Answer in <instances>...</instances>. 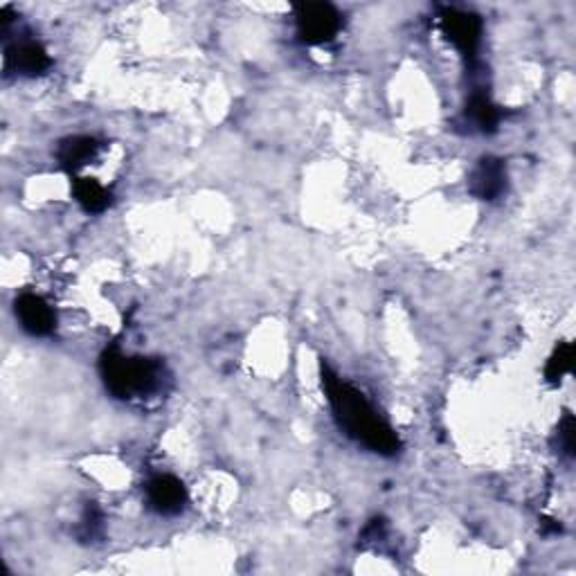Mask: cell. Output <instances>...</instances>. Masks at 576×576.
<instances>
[{
  "instance_id": "obj_14",
  "label": "cell",
  "mask_w": 576,
  "mask_h": 576,
  "mask_svg": "<svg viewBox=\"0 0 576 576\" xmlns=\"http://www.w3.org/2000/svg\"><path fill=\"white\" fill-rule=\"evenodd\" d=\"M554 444H556V451L572 459L574 457V446H576V423H574V417L569 412L563 415V419L559 421V428H556V435H554Z\"/></svg>"
},
{
  "instance_id": "obj_9",
  "label": "cell",
  "mask_w": 576,
  "mask_h": 576,
  "mask_svg": "<svg viewBox=\"0 0 576 576\" xmlns=\"http://www.w3.org/2000/svg\"><path fill=\"white\" fill-rule=\"evenodd\" d=\"M461 120H464V124L468 129H471V131L491 135L500 127L502 108L493 101L491 93L484 86H473V91L468 93Z\"/></svg>"
},
{
  "instance_id": "obj_6",
  "label": "cell",
  "mask_w": 576,
  "mask_h": 576,
  "mask_svg": "<svg viewBox=\"0 0 576 576\" xmlns=\"http://www.w3.org/2000/svg\"><path fill=\"white\" fill-rule=\"evenodd\" d=\"M144 500H147V507L158 514V516H178L188 507V487L183 480H178L171 473H156L144 484Z\"/></svg>"
},
{
  "instance_id": "obj_5",
  "label": "cell",
  "mask_w": 576,
  "mask_h": 576,
  "mask_svg": "<svg viewBox=\"0 0 576 576\" xmlns=\"http://www.w3.org/2000/svg\"><path fill=\"white\" fill-rule=\"evenodd\" d=\"M5 65L19 77H39L50 70L52 59L41 41L29 34H19L5 46Z\"/></svg>"
},
{
  "instance_id": "obj_7",
  "label": "cell",
  "mask_w": 576,
  "mask_h": 576,
  "mask_svg": "<svg viewBox=\"0 0 576 576\" xmlns=\"http://www.w3.org/2000/svg\"><path fill=\"white\" fill-rule=\"evenodd\" d=\"M509 190V171L507 163L497 156H482L468 176V192L478 201L493 203L502 199Z\"/></svg>"
},
{
  "instance_id": "obj_1",
  "label": "cell",
  "mask_w": 576,
  "mask_h": 576,
  "mask_svg": "<svg viewBox=\"0 0 576 576\" xmlns=\"http://www.w3.org/2000/svg\"><path fill=\"white\" fill-rule=\"evenodd\" d=\"M320 379L332 415L349 440L383 457H394L401 451L396 430L363 392L340 379L327 363L320 365Z\"/></svg>"
},
{
  "instance_id": "obj_8",
  "label": "cell",
  "mask_w": 576,
  "mask_h": 576,
  "mask_svg": "<svg viewBox=\"0 0 576 576\" xmlns=\"http://www.w3.org/2000/svg\"><path fill=\"white\" fill-rule=\"evenodd\" d=\"M21 329L32 338H46L57 329V313L50 302L36 293H21L14 302Z\"/></svg>"
},
{
  "instance_id": "obj_3",
  "label": "cell",
  "mask_w": 576,
  "mask_h": 576,
  "mask_svg": "<svg viewBox=\"0 0 576 576\" xmlns=\"http://www.w3.org/2000/svg\"><path fill=\"white\" fill-rule=\"evenodd\" d=\"M440 29L444 39L457 50V55L468 63L471 70H478L480 65V50H482V36H484V23L478 14L459 10V8H442L440 10Z\"/></svg>"
},
{
  "instance_id": "obj_11",
  "label": "cell",
  "mask_w": 576,
  "mask_h": 576,
  "mask_svg": "<svg viewBox=\"0 0 576 576\" xmlns=\"http://www.w3.org/2000/svg\"><path fill=\"white\" fill-rule=\"evenodd\" d=\"M72 196L88 214H101L113 203V194L95 178H75L72 183Z\"/></svg>"
},
{
  "instance_id": "obj_2",
  "label": "cell",
  "mask_w": 576,
  "mask_h": 576,
  "mask_svg": "<svg viewBox=\"0 0 576 576\" xmlns=\"http://www.w3.org/2000/svg\"><path fill=\"white\" fill-rule=\"evenodd\" d=\"M99 374L116 399L120 401H147L165 392L169 372L163 360L124 353L120 345L106 347L99 358Z\"/></svg>"
},
{
  "instance_id": "obj_12",
  "label": "cell",
  "mask_w": 576,
  "mask_h": 576,
  "mask_svg": "<svg viewBox=\"0 0 576 576\" xmlns=\"http://www.w3.org/2000/svg\"><path fill=\"white\" fill-rule=\"evenodd\" d=\"M574 370V347L572 343H561L545 365V381L550 385H561L565 376H569Z\"/></svg>"
},
{
  "instance_id": "obj_4",
  "label": "cell",
  "mask_w": 576,
  "mask_h": 576,
  "mask_svg": "<svg viewBox=\"0 0 576 576\" xmlns=\"http://www.w3.org/2000/svg\"><path fill=\"white\" fill-rule=\"evenodd\" d=\"M296 34L304 46H329L343 32L345 19L332 3H298L293 5Z\"/></svg>"
},
{
  "instance_id": "obj_10",
  "label": "cell",
  "mask_w": 576,
  "mask_h": 576,
  "mask_svg": "<svg viewBox=\"0 0 576 576\" xmlns=\"http://www.w3.org/2000/svg\"><path fill=\"white\" fill-rule=\"evenodd\" d=\"M101 149L99 140L91 137V135H70L63 137L57 147V160L59 165L70 171V173H77L80 169H84L91 160L97 158Z\"/></svg>"
},
{
  "instance_id": "obj_13",
  "label": "cell",
  "mask_w": 576,
  "mask_h": 576,
  "mask_svg": "<svg viewBox=\"0 0 576 576\" xmlns=\"http://www.w3.org/2000/svg\"><path fill=\"white\" fill-rule=\"evenodd\" d=\"M75 536L82 543H97L104 536V512L97 507L95 502H88L86 509L80 518V525L75 529Z\"/></svg>"
}]
</instances>
